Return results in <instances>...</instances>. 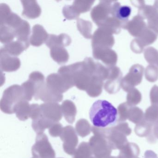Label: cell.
Here are the masks:
<instances>
[{
    "instance_id": "1",
    "label": "cell",
    "mask_w": 158,
    "mask_h": 158,
    "mask_svg": "<svg viewBox=\"0 0 158 158\" xmlns=\"http://www.w3.org/2000/svg\"><path fill=\"white\" fill-rule=\"evenodd\" d=\"M89 118L95 127L107 128L116 125L118 111L109 102L99 100L93 103L89 112Z\"/></svg>"
},
{
    "instance_id": "2",
    "label": "cell",
    "mask_w": 158,
    "mask_h": 158,
    "mask_svg": "<svg viewBox=\"0 0 158 158\" xmlns=\"http://www.w3.org/2000/svg\"><path fill=\"white\" fill-rule=\"evenodd\" d=\"M98 128L114 150H120L123 148L128 142L127 136L132 133V130L126 122L119 123L112 127Z\"/></svg>"
},
{
    "instance_id": "3",
    "label": "cell",
    "mask_w": 158,
    "mask_h": 158,
    "mask_svg": "<svg viewBox=\"0 0 158 158\" xmlns=\"http://www.w3.org/2000/svg\"><path fill=\"white\" fill-rule=\"evenodd\" d=\"M23 100L25 99L22 86L13 85L6 89L3 92L0 102L1 110L7 114H14L15 105Z\"/></svg>"
},
{
    "instance_id": "4",
    "label": "cell",
    "mask_w": 158,
    "mask_h": 158,
    "mask_svg": "<svg viewBox=\"0 0 158 158\" xmlns=\"http://www.w3.org/2000/svg\"><path fill=\"white\" fill-rule=\"evenodd\" d=\"M94 135L89 139V144L93 155L97 158H107L110 156L112 149L98 127H92Z\"/></svg>"
},
{
    "instance_id": "5",
    "label": "cell",
    "mask_w": 158,
    "mask_h": 158,
    "mask_svg": "<svg viewBox=\"0 0 158 158\" xmlns=\"http://www.w3.org/2000/svg\"><path fill=\"white\" fill-rule=\"evenodd\" d=\"M33 157L35 158H55L56 153L46 134L37 135L35 143L32 148Z\"/></svg>"
},
{
    "instance_id": "6",
    "label": "cell",
    "mask_w": 158,
    "mask_h": 158,
    "mask_svg": "<svg viewBox=\"0 0 158 158\" xmlns=\"http://www.w3.org/2000/svg\"><path fill=\"white\" fill-rule=\"evenodd\" d=\"M114 1H102L92 9L90 13L91 18L99 27L102 26L109 18L114 16Z\"/></svg>"
},
{
    "instance_id": "7",
    "label": "cell",
    "mask_w": 158,
    "mask_h": 158,
    "mask_svg": "<svg viewBox=\"0 0 158 158\" xmlns=\"http://www.w3.org/2000/svg\"><path fill=\"white\" fill-rule=\"evenodd\" d=\"M144 67L139 64H134L129 73L122 79L121 87L126 92H129L140 84L143 77Z\"/></svg>"
},
{
    "instance_id": "8",
    "label": "cell",
    "mask_w": 158,
    "mask_h": 158,
    "mask_svg": "<svg viewBox=\"0 0 158 158\" xmlns=\"http://www.w3.org/2000/svg\"><path fill=\"white\" fill-rule=\"evenodd\" d=\"M60 137L63 142L64 151L69 155H74L78 143V137L74 128L70 125L63 127Z\"/></svg>"
},
{
    "instance_id": "9",
    "label": "cell",
    "mask_w": 158,
    "mask_h": 158,
    "mask_svg": "<svg viewBox=\"0 0 158 158\" xmlns=\"http://www.w3.org/2000/svg\"><path fill=\"white\" fill-rule=\"evenodd\" d=\"M157 37V34L148 27L138 37L136 38L132 41L131 50L135 53H141L144 47L155 42Z\"/></svg>"
},
{
    "instance_id": "10",
    "label": "cell",
    "mask_w": 158,
    "mask_h": 158,
    "mask_svg": "<svg viewBox=\"0 0 158 158\" xmlns=\"http://www.w3.org/2000/svg\"><path fill=\"white\" fill-rule=\"evenodd\" d=\"M113 35L111 32L105 28L99 27L92 35V48L99 47L111 48L114 44Z\"/></svg>"
},
{
    "instance_id": "11",
    "label": "cell",
    "mask_w": 158,
    "mask_h": 158,
    "mask_svg": "<svg viewBox=\"0 0 158 158\" xmlns=\"http://www.w3.org/2000/svg\"><path fill=\"white\" fill-rule=\"evenodd\" d=\"M109 76L104 84V89L109 94H115L121 88L123 74L120 69L116 66L109 67Z\"/></svg>"
},
{
    "instance_id": "12",
    "label": "cell",
    "mask_w": 158,
    "mask_h": 158,
    "mask_svg": "<svg viewBox=\"0 0 158 158\" xmlns=\"http://www.w3.org/2000/svg\"><path fill=\"white\" fill-rule=\"evenodd\" d=\"M40 115L54 123L62 118L61 105L57 102H45L40 105Z\"/></svg>"
},
{
    "instance_id": "13",
    "label": "cell",
    "mask_w": 158,
    "mask_h": 158,
    "mask_svg": "<svg viewBox=\"0 0 158 158\" xmlns=\"http://www.w3.org/2000/svg\"><path fill=\"white\" fill-rule=\"evenodd\" d=\"M46 84L54 92L60 94H63L73 87L59 73L50 74L46 79Z\"/></svg>"
},
{
    "instance_id": "14",
    "label": "cell",
    "mask_w": 158,
    "mask_h": 158,
    "mask_svg": "<svg viewBox=\"0 0 158 158\" xmlns=\"http://www.w3.org/2000/svg\"><path fill=\"white\" fill-rule=\"evenodd\" d=\"M92 48L93 57L95 59L101 60L108 67L115 66L117 61V55L111 48L99 47Z\"/></svg>"
},
{
    "instance_id": "15",
    "label": "cell",
    "mask_w": 158,
    "mask_h": 158,
    "mask_svg": "<svg viewBox=\"0 0 158 158\" xmlns=\"http://www.w3.org/2000/svg\"><path fill=\"white\" fill-rule=\"evenodd\" d=\"M21 66L20 59L7 52L0 51V67L2 71L5 72H13L17 71Z\"/></svg>"
},
{
    "instance_id": "16",
    "label": "cell",
    "mask_w": 158,
    "mask_h": 158,
    "mask_svg": "<svg viewBox=\"0 0 158 158\" xmlns=\"http://www.w3.org/2000/svg\"><path fill=\"white\" fill-rule=\"evenodd\" d=\"M146 23L142 18L136 15L123 28L127 29L130 35L135 37H138L147 28Z\"/></svg>"
},
{
    "instance_id": "17",
    "label": "cell",
    "mask_w": 158,
    "mask_h": 158,
    "mask_svg": "<svg viewBox=\"0 0 158 158\" xmlns=\"http://www.w3.org/2000/svg\"><path fill=\"white\" fill-rule=\"evenodd\" d=\"M49 35L42 26L35 25L33 27L32 35L29 39L30 44L35 47H39L46 43Z\"/></svg>"
},
{
    "instance_id": "18",
    "label": "cell",
    "mask_w": 158,
    "mask_h": 158,
    "mask_svg": "<svg viewBox=\"0 0 158 158\" xmlns=\"http://www.w3.org/2000/svg\"><path fill=\"white\" fill-rule=\"evenodd\" d=\"M23 7L22 15L29 19H35L41 14V10L36 1L26 0L21 1Z\"/></svg>"
},
{
    "instance_id": "19",
    "label": "cell",
    "mask_w": 158,
    "mask_h": 158,
    "mask_svg": "<svg viewBox=\"0 0 158 158\" xmlns=\"http://www.w3.org/2000/svg\"><path fill=\"white\" fill-rule=\"evenodd\" d=\"M29 44V43H26L17 40L5 44L1 48V50L12 56L17 57L20 55L24 51L28 48Z\"/></svg>"
},
{
    "instance_id": "20",
    "label": "cell",
    "mask_w": 158,
    "mask_h": 158,
    "mask_svg": "<svg viewBox=\"0 0 158 158\" xmlns=\"http://www.w3.org/2000/svg\"><path fill=\"white\" fill-rule=\"evenodd\" d=\"M72 40L68 35L61 34L59 35H50L46 44L50 48L54 47H68L71 44Z\"/></svg>"
},
{
    "instance_id": "21",
    "label": "cell",
    "mask_w": 158,
    "mask_h": 158,
    "mask_svg": "<svg viewBox=\"0 0 158 158\" xmlns=\"http://www.w3.org/2000/svg\"><path fill=\"white\" fill-rule=\"evenodd\" d=\"M62 112L66 122L73 124L75 121L77 108L73 102L69 100L64 101L61 105Z\"/></svg>"
},
{
    "instance_id": "22",
    "label": "cell",
    "mask_w": 158,
    "mask_h": 158,
    "mask_svg": "<svg viewBox=\"0 0 158 158\" xmlns=\"http://www.w3.org/2000/svg\"><path fill=\"white\" fill-rule=\"evenodd\" d=\"M31 112V104L25 100L18 102L14 108V113L21 121H25L30 118Z\"/></svg>"
},
{
    "instance_id": "23",
    "label": "cell",
    "mask_w": 158,
    "mask_h": 158,
    "mask_svg": "<svg viewBox=\"0 0 158 158\" xmlns=\"http://www.w3.org/2000/svg\"><path fill=\"white\" fill-rule=\"evenodd\" d=\"M103 80L98 76L94 74L91 78L89 86L87 89L88 95L92 98H96L101 95L104 83Z\"/></svg>"
},
{
    "instance_id": "24",
    "label": "cell",
    "mask_w": 158,
    "mask_h": 158,
    "mask_svg": "<svg viewBox=\"0 0 158 158\" xmlns=\"http://www.w3.org/2000/svg\"><path fill=\"white\" fill-rule=\"evenodd\" d=\"M140 153L139 147L135 143L128 142L120 150L117 158H137Z\"/></svg>"
},
{
    "instance_id": "25",
    "label": "cell",
    "mask_w": 158,
    "mask_h": 158,
    "mask_svg": "<svg viewBox=\"0 0 158 158\" xmlns=\"http://www.w3.org/2000/svg\"><path fill=\"white\" fill-rule=\"evenodd\" d=\"M15 33L17 40L30 43L29 36L30 34V26L27 21L23 20L21 24L15 29Z\"/></svg>"
},
{
    "instance_id": "26",
    "label": "cell",
    "mask_w": 158,
    "mask_h": 158,
    "mask_svg": "<svg viewBox=\"0 0 158 158\" xmlns=\"http://www.w3.org/2000/svg\"><path fill=\"white\" fill-rule=\"evenodd\" d=\"M50 54L52 59L59 64H65L69 60L68 52L64 47H54L51 48Z\"/></svg>"
},
{
    "instance_id": "27",
    "label": "cell",
    "mask_w": 158,
    "mask_h": 158,
    "mask_svg": "<svg viewBox=\"0 0 158 158\" xmlns=\"http://www.w3.org/2000/svg\"><path fill=\"white\" fill-rule=\"evenodd\" d=\"M153 124L149 123L143 119L135 127V132L137 135L140 137H146L148 139L150 136L152 132Z\"/></svg>"
},
{
    "instance_id": "28",
    "label": "cell",
    "mask_w": 158,
    "mask_h": 158,
    "mask_svg": "<svg viewBox=\"0 0 158 158\" xmlns=\"http://www.w3.org/2000/svg\"><path fill=\"white\" fill-rule=\"evenodd\" d=\"M132 10L129 6H121L117 7L114 12V16L122 23L123 28L128 23V18L131 15Z\"/></svg>"
},
{
    "instance_id": "29",
    "label": "cell",
    "mask_w": 158,
    "mask_h": 158,
    "mask_svg": "<svg viewBox=\"0 0 158 158\" xmlns=\"http://www.w3.org/2000/svg\"><path fill=\"white\" fill-rule=\"evenodd\" d=\"M15 38L14 29L5 25H0V41L7 44L13 41Z\"/></svg>"
},
{
    "instance_id": "30",
    "label": "cell",
    "mask_w": 158,
    "mask_h": 158,
    "mask_svg": "<svg viewBox=\"0 0 158 158\" xmlns=\"http://www.w3.org/2000/svg\"><path fill=\"white\" fill-rule=\"evenodd\" d=\"M93 155L89 142H82L76 150L73 158H90Z\"/></svg>"
},
{
    "instance_id": "31",
    "label": "cell",
    "mask_w": 158,
    "mask_h": 158,
    "mask_svg": "<svg viewBox=\"0 0 158 158\" xmlns=\"http://www.w3.org/2000/svg\"><path fill=\"white\" fill-rule=\"evenodd\" d=\"M77 24L78 31L85 38H92V24L91 22L84 19H78Z\"/></svg>"
},
{
    "instance_id": "32",
    "label": "cell",
    "mask_w": 158,
    "mask_h": 158,
    "mask_svg": "<svg viewBox=\"0 0 158 158\" xmlns=\"http://www.w3.org/2000/svg\"><path fill=\"white\" fill-rule=\"evenodd\" d=\"M144 114L143 111L139 107L130 106L128 110L127 119L135 124H138L143 121Z\"/></svg>"
},
{
    "instance_id": "33",
    "label": "cell",
    "mask_w": 158,
    "mask_h": 158,
    "mask_svg": "<svg viewBox=\"0 0 158 158\" xmlns=\"http://www.w3.org/2000/svg\"><path fill=\"white\" fill-rule=\"evenodd\" d=\"M91 129L92 127L86 119H80L76 124V131L82 137H85L89 135L91 132Z\"/></svg>"
},
{
    "instance_id": "34",
    "label": "cell",
    "mask_w": 158,
    "mask_h": 158,
    "mask_svg": "<svg viewBox=\"0 0 158 158\" xmlns=\"http://www.w3.org/2000/svg\"><path fill=\"white\" fill-rule=\"evenodd\" d=\"M94 2V1L77 0L73 2L72 6L74 10L77 14L80 15V14L89 11L91 9Z\"/></svg>"
},
{
    "instance_id": "35",
    "label": "cell",
    "mask_w": 158,
    "mask_h": 158,
    "mask_svg": "<svg viewBox=\"0 0 158 158\" xmlns=\"http://www.w3.org/2000/svg\"><path fill=\"white\" fill-rule=\"evenodd\" d=\"M142 99L140 92L137 89L134 88L127 92V103L130 106L134 107L140 103Z\"/></svg>"
},
{
    "instance_id": "36",
    "label": "cell",
    "mask_w": 158,
    "mask_h": 158,
    "mask_svg": "<svg viewBox=\"0 0 158 158\" xmlns=\"http://www.w3.org/2000/svg\"><path fill=\"white\" fill-rule=\"evenodd\" d=\"M21 86L23 90L25 99L27 101H30L35 96V84L34 82L28 79L26 82L23 83Z\"/></svg>"
},
{
    "instance_id": "37",
    "label": "cell",
    "mask_w": 158,
    "mask_h": 158,
    "mask_svg": "<svg viewBox=\"0 0 158 158\" xmlns=\"http://www.w3.org/2000/svg\"><path fill=\"white\" fill-rule=\"evenodd\" d=\"M144 120L153 124L158 120V107L152 105L146 110L144 114Z\"/></svg>"
},
{
    "instance_id": "38",
    "label": "cell",
    "mask_w": 158,
    "mask_h": 158,
    "mask_svg": "<svg viewBox=\"0 0 158 158\" xmlns=\"http://www.w3.org/2000/svg\"><path fill=\"white\" fill-rule=\"evenodd\" d=\"M144 57L148 63L152 65L158 64V51L152 47L146 49L144 52Z\"/></svg>"
},
{
    "instance_id": "39",
    "label": "cell",
    "mask_w": 158,
    "mask_h": 158,
    "mask_svg": "<svg viewBox=\"0 0 158 158\" xmlns=\"http://www.w3.org/2000/svg\"><path fill=\"white\" fill-rule=\"evenodd\" d=\"M146 79L150 82H154L158 79V68L154 65H148L145 70Z\"/></svg>"
},
{
    "instance_id": "40",
    "label": "cell",
    "mask_w": 158,
    "mask_h": 158,
    "mask_svg": "<svg viewBox=\"0 0 158 158\" xmlns=\"http://www.w3.org/2000/svg\"><path fill=\"white\" fill-rule=\"evenodd\" d=\"M130 105H128L127 102L121 103L118 107V122L119 123L125 122L127 119L128 110L130 108Z\"/></svg>"
},
{
    "instance_id": "41",
    "label": "cell",
    "mask_w": 158,
    "mask_h": 158,
    "mask_svg": "<svg viewBox=\"0 0 158 158\" xmlns=\"http://www.w3.org/2000/svg\"><path fill=\"white\" fill-rule=\"evenodd\" d=\"M64 16L68 20L79 19L80 15L77 14L74 10L72 5H65L63 9Z\"/></svg>"
},
{
    "instance_id": "42",
    "label": "cell",
    "mask_w": 158,
    "mask_h": 158,
    "mask_svg": "<svg viewBox=\"0 0 158 158\" xmlns=\"http://www.w3.org/2000/svg\"><path fill=\"white\" fill-rule=\"evenodd\" d=\"M148 27L152 30L158 34V10L148 19Z\"/></svg>"
},
{
    "instance_id": "43",
    "label": "cell",
    "mask_w": 158,
    "mask_h": 158,
    "mask_svg": "<svg viewBox=\"0 0 158 158\" xmlns=\"http://www.w3.org/2000/svg\"><path fill=\"white\" fill-rule=\"evenodd\" d=\"M63 129V127L61 124L57 123L54 124L49 129V133L51 136L53 137H60L62 133Z\"/></svg>"
},
{
    "instance_id": "44",
    "label": "cell",
    "mask_w": 158,
    "mask_h": 158,
    "mask_svg": "<svg viewBox=\"0 0 158 158\" xmlns=\"http://www.w3.org/2000/svg\"><path fill=\"white\" fill-rule=\"evenodd\" d=\"M150 98L152 104L158 107V86L156 85L152 88L150 93Z\"/></svg>"
},
{
    "instance_id": "45",
    "label": "cell",
    "mask_w": 158,
    "mask_h": 158,
    "mask_svg": "<svg viewBox=\"0 0 158 158\" xmlns=\"http://www.w3.org/2000/svg\"><path fill=\"white\" fill-rule=\"evenodd\" d=\"M156 139H158V120L153 123L151 135L148 139L149 142L151 143L155 142Z\"/></svg>"
},
{
    "instance_id": "46",
    "label": "cell",
    "mask_w": 158,
    "mask_h": 158,
    "mask_svg": "<svg viewBox=\"0 0 158 158\" xmlns=\"http://www.w3.org/2000/svg\"><path fill=\"white\" fill-rule=\"evenodd\" d=\"M144 158H158L157 154L152 150H147L144 154Z\"/></svg>"
},
{
    "instance_id": "47",
    "label": "cell",
    "mask_w": 158,
    "mask_h": 158,
    "mask_svg": "<svg viewBox=\"0 0 158 158\" xmlns=\"http://www.w3.org/2000/svg\"><path fill=\"white\" fill-rule=\"evenodd\" d=\"M154 6L158 10V1L155 2Z\"/></svg>"
},
{
    "instance_id": "48",
    "label": "cell",
    "mask_w": 158,
    "mask_h": 158,
    "mask_svg": "<svg viewBox=\"0 0 158 158\" xmlns=\"http://www.w3.org/2000/svg\"><path fill=\"white\" fill-rule=\"evenodd\" d=\"M107 158H117V157H116V156H109V157H108Z\"/></svg>"
},
{
    "instance_id": "49",
    "label": "cell",
    "mask_w": 158,
    "mask_h": 158,
    "mask_svg": "<svg viewBox=\"0 0 158 158\" xmlns=\"http://www.w3.org/2000/svg\"><path fill=\"white\" fill-rule=\"evenodd\" d=\"M96 158V157H95V156H92V157H91V158Z\"/></svg>"
},
{
    "instance_id": "50",
    "label": "cell",
    "mask_w": 158,
    "mask_h": 158,
    "mask_svg": "<svg viewBox=\"0 0 158 158\" xmlns=\"http://www.w3.org/2000/svg\"><path fill=\"white\" fill-rule=\"evenodd\" d=\"M157 65H158V64H157Z\"/></svg>"
},
{
    "instance_id": "51",
    "label": "cell",
    "mask_w": 158,
    "mask_h": 158,
    "mask_svg": "<svg viewBox=\"0 0 158 158\" xmlns=\"http://www.w3.org/2000/svg\"><path fill=\"white\" fill-rule=\"evenodd\" d=\"M34 158V157H33V158Z\"/></svg>"
},
{
    "instance_id": "52",
    "label": "cell",
    "mask_w": 158,
    "mask_h": 158,
    "mask_svg": "<svg viewBox=\"0 0 158 158\" xmlns=\"http://www.w3.org/2000/svg\"></svg>"
},
{
    "instance_id": "53",
    "label": "cell",
    "mask_w": 158,
    "mask_h": 158,
    "mask_svg": "<svg viewBox=\"0 0 158 158\" xmlns=\"http://www.w3.org/2000/svg\"></svg>"
}]
</instances>
